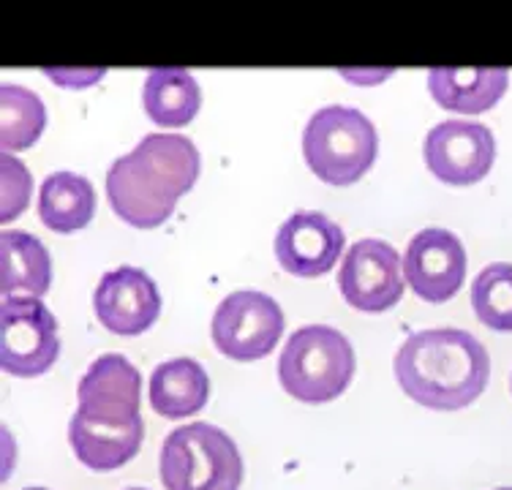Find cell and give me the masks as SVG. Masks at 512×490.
Returning a JSON list of instances; mask_svg holds the SVG:
<instances>
[{
  "mask_svg": "<svg viewBox=\"0 0 512 490\" xmlns=\"http://www.w3.org/2000/svg\"><path fill=\"white\" fill-rule=\"evenodd\" d=\"M202 158L183 134H148L131 153L115 158L107 172L112 210L137 229L164 224L183 194L197 183Z\"/></svg>",
  "mask_w": 512,
  "mask_h": 490,
  "instance_id": "obj_1",
  "label": "cell"
},
{
  "mask_svg": "<svg viewBox=\"0 0 512 490\" xmlns=\"http://www.w3.org/2000/svg\"><path fill=\"white\" fill-rule=\"evenodd\" d=\"M395 379L425 409L455 412L483 395L491 379V357L466 330H420L409 335L395 354Z\"/></svg>",
  "mask_w": 512,
  "mask_h": 490,
  "instance_id": "obj_2",
  "label": "cell"
},
{
  "mask_svg": "<svg viewBox=\"0 0 512 490\" xmlns=\"http://www.w3.org/2000/svg\"><path fill=\"white\" fill-rule=\"evenodd\" d=\"M355 376V349L330 324H306L289 335L278 357V379L303 403L338 398Z\"/></svg>",
  "mask_w": 512,
  "mask_h": 490,
  "instance_id": "obj_3",
  "label": "cell"
},
{
  "mask_svg": "<svg viewBox=\"0 0 512 490\" xmlns=\"http://www.w3.org/2000/svg\"><path fill=\"white\" fill-rule=\"evenodd\" d=\"M158 471L167 490H240L243 485L237 444L210 422H188L169 431Z\"/></svg>",
  "mask_w": 512,
  "mask_h": 490,
  "instance_id": "obj_4",
  "label": "cell"
},
{
  "mask_svg": "<svg viewBox=\"0 0 512 490\" xmlns=\"http://www.w3.org/2000/svg\"><path fill=\"white\" fill-rule=\"evenodd\" d=\"M379 153L376 126L363 112L344 104L316 109L303 131V156L319 180L352 186L374 167Z\"/></svg>",
  "mask_w": 512,
  "mask_h": 490,
  "instance_id": "obj_5",
  "label": "cell"
},
{
  "mask_svg": "<svg viewBox=\"0 0 512 490\" xmlns=\"http://www.w3.org/2000/svg\"><path fill=\"white\" fill-rule=\"evenodd\" d=\"M210 333L218 352L229 360H262L284 333V311L270 294L237 289L218 303Z\"/></svg>",
  "mask_w": 512,
  "mask_h": 490,
  "instance_id": "obj_6",
  "label": "cell"
},
{
  "mask_svg": "<svg viewBox=\"0 0 512 490\" xmlns=\"http://www.w3.org/2000/svg\"><path fill=\"white\" fill-rule=\"evenodd\" d=\"M60 354L58 319L39 297H3L0 365L11 376H41Z\"/></svg>",
  "mask_w": 512,
  "mask_h": 490,
  "instance_id": "obj_7",
  "label": "cell"
},
{
  "mask_svg": "<svg viewBox=\"0 0 512 490\" xmlns=\"http://www.w3.org/2000/svg\"><path fill=\"white\" fill-rule=\"evenodd\" d=\"M404 259L379 237L357 240L338 270V289L357 311L379 314L404 297Z\"/></svg>",
  "mask_w": 512,
  "mask_h": 490,
  "instance_id": "obj_8",
  "label": "cell"
},
{
  "mask_svg": "<svg viewBox=\"0 0 512 490\" xmlns=\"http://www.w3.org/2000/svg\"><path fill=\"white\" fill-rule=\"evenodd\" d=\"M423 158L425 167L447 186H472L491 172L496 139L483 123L442 120L428 131Z\"/></svg>",
  "mask_w": 512,
  "mask_h": 490,
  "instance_id": "obj_9",
  "label": "cell"
},
{
  "mask_svg": "<svg viewBox=\"0 0 512 490\" xmlns=\"http://www.w3.org/2000/svg\"><path fill=\"white\" fill-rule=\"evenodd\" d=\"M466 251L450 229L428 226L409 240L404 251V278L425 303H447L463 284Z\"/></svg>",
  "mask_w": 512,
  "mask_h": 490,
  "instance_id": "obj_10",
  "label": "cell"
},
{
  "mask_svg": "<svg viewBox=\"0 0 512 490\" xmlns=\"http://www.w3.org/2000/svg\"><path fill=\"white\" fill-rule=\"evenodd\" d=\"M142 376L118 352L101 354L77 384V412L104 425H134L139 414Z\"/></svg>",
  "mask_w": 512,
  "mask_h": 490,
  "instance_id": "obj_11",
  "label": "cell"
},
{
  "mask_svg": "<svg viewBox=\"0 0 512 490\" xmlns=\"http://www.w3.org/2000/svg\"><path fill=\"white\" fill-rule=\"evenodd\" d=\"M99 322L115 335H139L161 314L156 281L134 265H120L101 275L93 292Z\"/></svg>",
  "mask_w": 512,
  "mask_h": 490,
  "instance_id": "obj_12",
  "label": "cell"
},
{
  "mask_svg": "<svg viewBox=\"0 0 512 490\" xmlns=\"http://www.w3.org/2000/svg\"><path fill=\"white\" fill-rule=\"evenodd\" d=\"M344 251V229L325 213L297 210L278 226L276 259L286 273L297 278H316L333 270Z\"/></svg>",
  "mask_w": 512,
  "mask_h": 490,
  "instance_id": "obj_13",
  "label": "cell"
},
{
  "mask_svg": "<svg viewBox=\"0 0 512 490\" xmlns=\"http://www.w3.org/2000/svg\"><path fill=\"white\" fill-rule=\"evenodd\" d=\"M145 439V422L134 425H104L88 420L85 414L74 412L69 425L71 450L93 471H112L128 463L142 447Z\"/></svg>",
  "mask_w": 512,
  "mask_h": 490,
  "instance_id": "obj_14",
  "label": "cell"
},
{
  "mask_svg": "<svg viewBox=\"0 0 512 490\" xmlns=\"http://www.w3.org/2000/svg\"><path fill=\"white\" fill-rule=\"evenodd\" d=\"M507 69H431L428 90L436 104L461 115L488 112L507 93Z\"/></svg>",
  "mask_w": 512,
  "mask_h": 490,
  "instance_id": "obj_15",
  "label": "cell"
},
{
  "mask_svg": "<svg viewBox=\"0 0 512 490\" xmlns=\"http://www.w3.org/2000/svg\"><path fill=\"white\" fill-rule=\"evenodd\" d=\"M3 297H44L52 284V256L39 237L20 229L0 235Z\"/></svg>",
  "mask_w": 512,
  "mask_h": 490,
  "instance_id": "obj_16",
  "label": "cell"
},
{
  "mask_svg": "<svg viewBox=\"0 0 512 490\" xmlns=\"http://www.w3.org/2000/svg\"><path fill=\"white\" fill-rule=\"evenodd\" d=\"M210 395L207 371L191 357H175L150 373V406L167 420L197 414Z\"/></svg>",
  "mask_w": 512,
  "mask_h": 490,
  "instance_id": "obj_17",
  "label": "cell"
},
{
  "mask_svg": "<svg viewBox=\"0 0 512 490\" xmlns=\"http://www.w3.org/2000/svg\"><path fill=\"white\" fill-rule=\"evenodd\" d=\"M96 213V191L88 177L60 169L52 172L39 191V216L41 224L50 226L52 232L71 235L93 221Z\"/></svg>",
  "mask_w": 512,
  "mask_h": 490,
  "instance_id": "obj_18",
  "label": "cell"
},
{
  "mask_svg": "<svg viewBox=\"0 0 512 490\" xmlns=\"http://www.w3.org/2000/svg\"><path fill=\"white\" fill-rule=\"evenodd\" d=\"M142 104L158 126H186L202 107L199 82L186 69H153L145 77Z\"/></svg>",
  "mask_w": 512,
  "mask_h": 490,
  "instance_id": "obj_19",
  "label": "cell"
},
{
  "mask_svg": "<svg viewBox=\"0 0 512 490\" xmlns=\"http://www.w3.org/2000/svg\"><path fill=\"white\" fill-rule=\"evenodd\" d=\"M47 126V107L33 90L3 85L0 90V147L3 153L28 150Z\"/></svg>",
  "mask_w": 512,
  "mask_h": 490,
  "instance_id": "obj_20",
  "label": "cell"
},
{
  "mask_svg": "<svg viewBox=\"0 0 512 490\" xmlns=\"http://www.w3.org/2000/svg\"><path fill=\"white\" fill-rule=\"evenodd\" d=\"M474 314L483 324L512 333V265L493 262L483 267L472 284Z\"/></svg>",
  "mask_w": 512,
  "mask_h": 490,
  "instance_id": "obj_21",
  "label": "cell"
},
{
  "mask_svg": "<svg viewBox=\"0 0 512 490\" xmlns=\"http://www.w3.org/2000/svg\"><path fill=\"white\" fill-rule=\"evenodd\" d=\"M0 177H3V202H0V221L9 224L28 207L30 191H33V175L20 158L3 153L0 158Z\"/></svg>",
  "mask_w": 512,
  "mask_h": 490,
  "instance_id": "obj_22",
  "label": "cell"
},
{
  "mask_svg": "<svg viewBox=\"0 0 512 490\" xmlns=\"http://www.w3.org/2000/svg\"><path fill=\"white\" fill-rule=\"evenodd\" d=\"M25 490H47V488H25Z\"/></svg>",
  "mask_w": 512,
  "mask_h": 490,
  "instance_id": "obj_23",
  "label": "cell"
},
{
  "mask_svg": "<svg viewBox=\"0 0 512 490\" xmlns=\"http://www.w3.org/2000/svg\"><path fill=\"white\" fill-rule=\"evenodd\" d=\"M126 490H148V488H126Z\"/></svg>",
  "mask_w": 512,
  "mask_h": 490,
  "instance_id": "obj_24",
  "label": "cell"
},
{
  "mask_svg": "<svg viewBox=\"0 0 512 490\" xmlns=\"http://www.w3.org/2000/svg\"><path fill=\"white\" fill-rule=\"evenodd\" d=\"M496 490H512V488H496Z\"/></svg>",
  "mask_w": 512,
  "mask_h": 490,
  "instance_id": "obj_25",
  "label": "cell"
}]
</instances>
